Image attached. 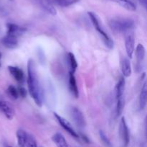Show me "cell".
<instances>
[{
  "label": "cell",
  "instance_id": "52a82bcc",
  "mask_svg": "<svg viewBox=\"0 0 147 147\" xmlns=\"http://www.w3.org/2000/svg\"><path fill=\"white\" fill-rule=\"evenodd\" d=\"M35 4H37L40 8L42 9L44 11L47 12L48 14L51 15H56L57 11L55 8L54 5L50 2V0H32Z\"/></svg>",
  "mask_w": 147,
  "mask_h": 147
},
{
  "label": "cell",
  "instance_id": "8992f818",
  "mask_svg": "<svg viewBox=\"0 0 147 147\" xmlns=\"http://www.w3.org/2000/svg\"><path fill=\"white\" fill-rule=\"evenodd\" d=\"M70 114H71V117L73 121L77 126H78L80 128H83L86 126V122L85 117L83 112L78 108L73 107L71 108V110H70Z\"/></svg>",
  "mask_w": 147,
  "mask_h": 147
},
{
  "label": "cell",
  "instance_id": "f1b7e54d",
  "mask_svg": "<svg viewBox=\"0 0 147 147\" xmlns=\"http://www.w3.org/2000/svg\"><path fill=\"white\" fill-rule=\"evenodd\" d=\"M81 136H82V138H83V141H86V143H88H88H89V140H88V138L86 136V135H83V134H82V135H81Z\"/></svg>",
  "mask_w": 147,
  "mask_h": 147
},
{
  "label": "cell",
  "instance_id": "277c9868",
  "mask_svg": "<svg viewBox=\"0 0 147 147\" xmlns=\"http://www.w3.org/2000/svg\"><path fill=\"white\" fill-rule=\"evenodd\" d=\"M53 115H54V117L55 118V119L57 120L58 123L61 125V127L65 130V131H67L70 135H71L72 136L74 137V138H79L80 135H79V134L75 131L73 125H71V123H70L68 120H66L65 118H63V117L60 116V115H58L57 112H53Z\"/></svg>",
  "mask_w": 147,
  "mask_h": 147
},
{
  "label": "cell",
  "instance_id": "30bf717a",
  "mask_svg": "<svg viewBox=\"0 0 147 147\" xmlns=\"http://www.w3.org/2000/svg\"><path fill=\"white\" fill-rule=\"evenodd\" d=\"M1 43L7 48L14 49L18 46V37L11 35L7 34L1 39Z\"/></svg>",
  "mask_w": 147,
  "mask_h": 147
},
{
  "label": "cell",
  "instance_id": "5bb4252c",
  "mask_svg": "<svg viewBox=\"0 0 147 147\" xmlns=\"http://www.w3.org/2000/svg\"><path fill=\"white\" fill-rule=\"evenodd\" d=\"M52 141L57 147H70L64 135L60 132L55 133L52 136Z\"/></svg>",
  "mask_w": 147,
  "mask_h": 147
},
{
  "label": "cell",
  "instance_id": "d6986e66",
  "mask_svg": "<svg viewBox=\"0 0 147 147\" xmlns=\"http://www.w3.org/2000/svg\"><path fill=\"white\" fill-rule=\"evenodd\" d=\"M121 71L124 77H129L131 74V63L126 58H123L121 61Z\"/></svg>",
  "mask_w": 147,
  "mask_h": 147
},
{
  "label": "cell",
  "instance_id": "4dcf8cb0",
  "mask_svg": "<svg viewBox=\"0 0 147 147\" xmlns=\"http://www.w3.org/2000/svg\"><path fill=\"white\" fill-rule=\"evenodd\" d=\"M9 1H14V0H9Z\"/></svg>",
  "mask_w": 147,
  "mask_h": 147
},
{
  "label": "cell",
  "instance_id": "d6a6232c",
  "mask_svg": "<svg viewBox=\"0 0 147 147\" xmlns=\"http://www.w3.org/2000/svg\"><path fill=\"white\" fill-rule=\"evenodd\" d=\"M40 147H42V146H40Z\"/></svg>",
  "mask_w": 147,
  "mask_h": 147
},
{
  "label": "cell",
  "instance_id": "7a4b0ae2",
  "mask_svg": "<svg viewBox=\"0 0 147 147\" xmlns=\"http://www.w3.org/2000/svg\"><path fill=\"white\" fill-rule=\"evenodd\" d=\"M134 21L126 17H114L109 21V26L116 33H123L130 31L134 27Z\"/></svg>",
  "mask_w": 147,
  "mask_h": 147
},
{
  "label": "cell",
  "instance_id": "1f68e13d",
  "mask_svg": "<svg viewBox=\"0 0 147 147\" xmlns=\"http://www.w3.org/2000/svg\"><path fill=\"white\" fill-rule=\"evenodd\" d=\"M8 147H11V146H8Z\"/></svg>",
  "mask_w": 147,
  "mask_h": 147
},
{
  "label": "cell",
  "instance_id": "f546056e",
  "mask_svg": "<svg viewBox=\"0 0 147 147\" xmlns=\"http://www.w3.org/2000/svg\"><path fill=\"white\" fill-rule=\"evenodd\" d=\"M1 53H0V59H1ZM0 66H1V63H0Z\"/></svg>",
  "mask_w": 147,
  "mask_h": 147
},
{
  "label": "cell",
  "instance_id": "4fadbf2b",
  "mask_svg": "<svg viewBox=\"0 0 147 147\" xmlns=\"http://www.w3.org/2000/svg\"><path fill=\"white\" fill-rule=\"evenodd\" d=\"M145 53H146V50H145L144 46L141 43L138 44L136 48V61H137V65L136 66V69L142 68V63L144 60Z\"/></svg>",
  "mask_w": 147,
  "mask_h": 147
},
{
  "label": "cell",
  "instance_id": "83f0119b",
  "mask_svg": "<svg viewBox=\"0 0 147 147\" xmlns=\"http://www.w3.org/2000/svg\"><path fill=\"white\" fill-rule=\"evenodd\" d=\"M139 1V2L141 4H142V6H143L144 7L145 9H146V7H147V0H138Z\"/></svg>",
  "mask_w": 147,
  "mask_h": 147
},
{
  "label": "cell",
  "instance_id": "ba28073f",
  "mask_svg": "<svg viewBox=\"0 0 147 147\" xmlns=\"http://www.w3.org/2000/svg\"><path fill=\"white\" fill-rule=\"evenodd\" d=\"M0 111L8 120L13 119L15 115V111L13 107L6 101L0 100Z\"/></svg>",
  "mask_w": 147,
  "mask_h": 147
},
{
  "label": "cell",
  "instance_id": "7402d4cb",
  "mask_svg": "<svg viewBox=\"0 0 147 147\" xmlns=\"http://www.w3.org/2000/svg\"><path fill=\"white\" fill-rule=\"evenodd\" d=\"M27 133H26V131L22 129H19L17 131V144H18L19 147H25Z\"/></svg>",
  "mask_w": 147,
  "mask_h": 147
},
{
  "label": "cell",
  "instance_id": "3957f363",
  "mask_svg": "<svg viewBox=\"0 0 147 147\" xmlns=\"http://www.w3.org/2000/svg\"><path fill=\"white\" fill-rule=\"evenodd\" d=\"M88 14L89 17H90V20L92 22V24L94 26L95 29L98 31V33H99L100 36L102 37V40H103V43L106 45V46L107 48H109V49H112L113 48V41L112 40V39L111 38L110 36L106 33L103 28L102 27V26L100 25V20H99L98 17H97L95 13L91 12H88Z\"/></svg>",
  "mask_w": 147,
  "mask_h": 147
},
{
  "label": "cell",
  "instance_id": "44dd1931",
  "mask_svg": "<svg viewBox=\"0 0 147 147\" xmlns=\"http://www.w3.org/2000/svg\"><path fill=\"white\" fill-rule=\"evenodd\" d=\"M67 63H68L69 71L70 73L75 74L78 68V63L76 61L74 54L71 52L68 53L67 54Z\"/></svg>",
  "mask_w": 147,
  "mask_h": 147
},
{
  "label": "cell",
  "instance_id": "cb8c5ba5",
  "mask_svg": "<svg viewBox=\"0 0 147 147\" xmlns=\"http://www.w3.org/2000/svg\"><path fill=\"white\" fill-rule=\"evenodd\" d=\"M25 147H38L35 138L32 134L27 133Z\"/></svg>",
  "mask_w": 147,
  "mask_h": 147
},
{
  "label": "cell",
  "instance_id": "603a6c76",
  "mask_svg": "<svg viewBox=\"0 0 147 147\" xmlns=\"http://www.w3.org/2000/svg\"><path fill=\"white\" fill-rule=\"evenodd\" d=\"M116 99V115L117 116H120L121 115L122 112L124 108V98L123 97H122L117 98Z\"/></svg>",
  "mask_w": 147,
  "mask_h": 147
},
{
  "label": "cell",
  "instance_id": "ffe728a7",
  "mask_svg": "<svg viewBox=\"0 0 147 147\" xmlns=\"http://www.w3.org/2000/svg\"><path fill=\"white\" fill-rule=\"evenodd\" d=\"M53 5L58 6L60 7H68L77 4L80 0H50Z\"/></svg>",
  "mask_w": 147,
  "mask_h": 147
},
{
  "label": "cell",
  "instance_id": "4316f807",
  "mask_svg": "<svg viewBox=\"0 0 147 147\" xmlns=\"http://www.w3.org/2000/svg\"><path fill=\"white\" fill-rule=\"evenodd\" d=\"M18 94L22 97H25L26 95H27V90L23 86H20L18 89Z\"/></svg>",
  "mask_w": 147,
  "mask_h": 147
},
{
  "label": "cell",
  "instance_id": "8fae6325",
  "mask_svg": "<svg viewBox=\"0 0 147 147\" xmlns=\"http://www.w3.org/2000/svg\"><path fill=\"white\" fill-rule=\"evenodd\" d=\"M125 48H126V51L128 57L131 59L133 57V54L135 50V40L133 35L129 34L126 37Z\"/></svg>",
  "mask_w": 147,
  "mask_h": 147
},
{
  "label": "cell",
  "instance_id": "484cf974",
  "mask_svg": "<svg viewBox=\"0 0 147 147\" xmlns=\"http://www.w3.org/2000/svg\"><path fill=\"white\" fill-rule=\"evenodd\" d=\"M99 135H100V140L102 141V142L108 147H111V143L110 140L108 138L107 135H106L104 132L103 131H99Z\"/></svg>",
  "mask_w": 147,
  "mask_h": 147
},
{
  "label": "cell",
  "instance_id": "9a60e30c",
  "mask_svg": "<svg viewBox=\"0 0 147 147\" xmlns=\"http://www.w3.org/2000/svg\"><path fill=\"white\" fill-rule=\"evenodd\" d=\"M69 89L72 95L76 98H78L79 97V91L77 86V82H76V77H75L74 74H72L69 72Z\"/></svg>",
  "mask_w": 147,
  "mask_h": 147
},
{
  "label": "cell",
  "instance_id": "5b68a950",
  "mask_svg": "<svg viewBox=\"0 0 147 147\" xmlns=\"http://www.w3.org/2000/svg\"><path fill=\"white\" fill-rule=\"evenodd\" d=\"M119 135H120L123 146L127 147L129 144V141H130V137H129V128H128L124 117H123L121 120L120 125H119Z\"/></svg>",
  "mask_w": 147,
  "mask_h": 147
},
{
  "label": "cell",
  "instance_id": "6da1fadb",
  "mask_svg": "<svg viewBox=\"0 0 147 147\" xmlns=\"http://www.w3.org/2000/svg\"><path fill=\"white\" fill-rule=\"evenodd\" d=\"M27 85L31 97L38 107L42 105V92L37 76L35 63L32 59H30L27 63Z\"/></svg>",
  "mask_w": 147,
  "mask_h": 147
},
{
  "label": "cell",
  "instance_id": "7c38bea8",
  "mask_svg": "<svg viewBox=\"0 0 147 147\" xmlns=\"http://www.w3.org/2000/svg\"><path fill=\"white\" fill-rule=\"evenodd\" d=\"M8 70L9 73L11 74V76L14 77L17 82H20V83H22L24 82V74L23 71L21 69L17 66H8Z\"/></svg>",
  "mask_w": 147,
  "mask_h": 147
},
{
  "label": "cell",
  "instance_id": "9c48e42d",
  "mask_svg": "<svg viewBox=\"0 0 147 147\" xmlns=\"http://www.w3.org/2000/svg\"><path fill=\"white\" fill-rule=\"evenodd\" d=\"M7 34L15 36L17 37H19L20 36L22 35L27 31V29L24 28V27L19 26L16 24H13V23H8L7 24Z\"/></svg>",
  "mask_w": 147,
  "mask_h": 147
},
{
  "label": "cell",
  "instance_id": "e0dca14e",
  "mask_svg": "<svg viewBox=\"0 0 147 147\" xmlns=\"http://www.w3.org/2000/svg\"><path fill=\"white\" fill-rule=\"evenodd\" d=\"M125 79L124 77H121L119 79V82H117L115 87V95H116V99L119 97H123V93H124L125 90Z\"/></svg>",
  "mask_w": 147,
  "mask_h": 147
},
{
  "label": "cell",
  "instance_id": "2e32d148",
  "mask_svg": "<svg viewBox=\"0 0 147 147\" xmlns=\"http://www.w3.org/2000/svg\"><path fill=\"white\" fill-rule=\"evenodd\" d=\"M109 1L116 3V4H119L121 7L129 10V11L134 12L136 11V5L131 0H109Z\"/></svg>",
  "mask_w": 147,
  "mask_h": 147
},
{
  "label": "cell",
  "instance_id": "ac0fdd59",
  "mask_svg": "<svg viewBox=\"0 0 147 147\" xmlns=\"http://www.w3.org/2000/svg\"><path fill=\"white\" fill-rule=\"evenodd\" d=\"M146 83L144 82L141 89L140 95L139 97V108L140 110H144L146 105Z\"/></svg>",
  "mask_w": 147,
  "mask_h": 147
},
{
  "label": "cell",
  "instance_id": "d4e9b609",
  "mask_svg": "<svg viewBox=\"0 0 147 147\" xmlns=\"http://www.w3.org/2000/svg\"><path fill=\"white\" fill-rule=\"evenodd\" d=\"M7 94L9 95V96H10V97L12 98L13 99H17L19 97L18 94V90L14 87L13 85H9L7 88Z\"/></svg>",
  "mask_w": 147,
  "mask_h": 147
}]
</instances>
